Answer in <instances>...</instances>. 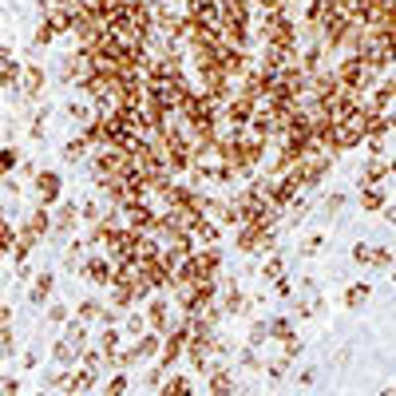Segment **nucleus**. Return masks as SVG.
I'll return each mask as SVG.
<instances>
[{"instance_id":"nucleus-3","label":"nucleus","mask_w":396,"mask_h":396,"mask_svg":"<svg viewBox=\"0 0 396 396\" xmlns=\"http://www.w3.org/2000/svg\"><path fill=\"white\" fill-rule=\"evenodd\" d=\"M365 293H369L365 285H353V289H349V305H361V301H365Z\"/></svg>"},{"instance_id":"nucleus-7","label":"nucleus","mask_w":396,"mask_h":396,"mask_svg":"<svg viewBox=\"0 0 396 396\" xmlns=\"http://www.w3.org/2000/svg\"><path fill=\"white\" fill-rule=\"evenodd\" d=\"M8 163H12V159H8V155H0V174L8 170Z\"/></svg>"},{"instance_id":"nucleus-4","label":"nucleus","mask_w":396,"mask_h":396,"mask_svg":"<svg viewBox=\"0 0 396 396\" xmlns=\"http://www.w3.org/2000/svg\"><path fill=\"white\" fill-rule=\"evenodd\" d=\"M385 174H389L385 163H369V182H373V178H385Z\"/></svg>"},{"instance_id":"nucleus-6","label":"nucleus","mask_w":396,"mask_h":396,"mask_svg":"<svg viewBox=\"0 0 396 396\" xmlns=\"http://www.w3.org/2000/svg\"><path fill=\"white\" fill-rule=\"evenodd\" d=\"M8 242H12V234H8V230L0 226V246H8Z\"/></svg>"},{"instance_id":"nucleus-5","label":"nucleus","mask_w":396,"mask_h":396,"mask_svg":"<svg viewBox=\"0 0 396 396\" xmlns=\"http://www.w3.org/2000/svg\"><path fill=\"white\" fill-rule=\"evenodd\" d=\"M167 396H186V381H170Z\"/></svg>"},{"instance_id":"nucleus-1","label":"nucleus","mask_w":396,"mask_h":396,"mask_svg":"<svg viewBox=\"0 0 396 396\" xmlns=\"http://www.w3.org/2000/svg\"><path fill=\"white\" fill-rule=\"evenodd\" d=\"M40 190H44V194L52 198V194H56V190H59V182H56V178H52V174H44V178H40Z\"/></svg>"},{"instance_id":"nucleus-2","label":"nucleus","mask_w":396,"mask_h":396,"mask_svg":"<svg viewBox=\"0 0 396 396\" xmlns=\"http://www.w3.org/2000/svg\"><path fill=\"white\" fill-rule=\"evenodd\" d=\"M210 389H214V393H218V396H226V393H230V381H226V377H222V373H218V377L210 381Z\"/></svg>"}]
</instances>
